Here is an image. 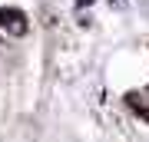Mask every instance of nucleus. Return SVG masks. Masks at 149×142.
<instances>
[{"label":"nucleus","mask_w":149,"mask_h":142,"mask_svg":"<svg viewBox=\"0 0 149 142\" xmlns=\"http://www.w3.org/2000/svg\"><path fill=\"white\" fill-rule=\"evenodd\" d=\"M76 3H80V7H83V3H86V7H90V3H93V0H76Z\"/></svg>","instance_id":"1"}]
</instances>
